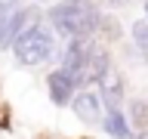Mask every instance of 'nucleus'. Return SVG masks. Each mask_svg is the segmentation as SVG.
I'll list each match as a JSON object with an SVG mask.
<instances>
[{
	"label": "nucleus",
	"instance_id": "2",
	"mask_svg": "<svg viewBox=\"0 0 148 139\" xmlns=\"http://www.w3.org/2000/svg\"><path fill=\"white\" fill-rule=\"evenodd\" d=\"M9 50H12V59H16L22 68H34V65H43V62L53 59L56 37H53V31L46 28L43 19H34V22L12 40Z\"/></svg>",
	"mask_w": 148,
	"mask_h": 139
},
{
	"label": "nucleus",
	"instance_id": "3",
	"mask_svg": "<svg viewBox=\"0 0 148 139\" xmlns=\"http://www.w3.org/2000/svg\"><path fill=\"white\" fill-rule=\"evenodd\" d=\"M90 50L92 43L90 40H68V46H65L62 53V62H59V68H62L68 77H71L74 83H77V90H83L86 87V71H90Z\"/></svg>",
	"mask_w": 148,
	"mask_h": 139
},
{
	"label": "nucleus",
	"instance_id": "7",
	"mask_svg": "<svg viewBox=\"0 0 148 139\" xmlns=\"http://www.w3.org/2000/svg\"><path fill=\"white\" fill-rule=\"evenodd\" d=\"M46 90H49V102L53 105H68L77 93V83L62 71V68H53L46 74Z\"/></svg>",
	"mask_w": 148,
	"mask_h": 139
},
{
	"label": "nucleus",
	"instance_id": "13",
	"mask_svg": "<svg viewBox=\"0 0 148 139\" xmlns=\"http://www.w3.org/2000/svg\"><path fill=\"white\" fill-rule=\"evenodd\" d=\"M145 19H148V0H145Z\"/></svg>",
	"mask_w": 148,
	"mask_h": 139
},
{
	"label": "nucleus",
	"instance_id": "10",
	"mask_svg": "<svg viewBox=\"0 0 148 139\" xmlns=\"http://www.w3.org/2000/svg\"><path fill=\"white\" fill-rule=\"evenodd\" d=\"M130 37H133L136 50L148 53V19H136V22L130 25Z\"/></svg>",
	"mask_w": 148,
	"mask_h": 139
},
{
	"label": "nucleus",
	"instance_id": "4",
	"mask_svg": "<svg viewBox=\"0 0 148 139\" xmlns=\"http://www.w3.org/2000/svg\"><path fill=\"white\" fill-rule=\"evenodd\" d=\"M68 108L74 111L77 120L90 124V127H99L102 118H105V105L99 99V90H90V87H83V90L74 93V99L68 102Z\"/></svg>",
	"mask_w": 148,
	"mask_h": 139
},
{
	"label": "nucleus",
	"instance_id": "6",
	"mask_svg": "<svg viewBox=\"0 0 148 139\" xmlns=\"http://www.w3.org/2000/svg\"><path fill=\"white\" fill-rule=\"evenodd\" d=\"M34 19H40L34 6H18L16 12L6 19V25H0V50H9V46H12V40H16V37L22 34L31 22H34Z\"/></svg>",
	"mask_w": 148,
	"mask_h": 139
},
{
	"label": "nucleus",
	"instance_id": "14",
	"mask_svg": "<svg viewBox=\"0 0 148 139\" xmlns=\"http://www.w3.org/2000/svg\"><path fill=\"white\" fill-rule=\"evenodd\" d=\"M40 3H53V0H40Z\"/></svg>",
	"mask_w": 148,
	"mask_h": 139
},
{
	"label": "nucleus",
	"instance_id": "9",
	"mask_svg": "<svg viewBox=\"0 0 148 139\" xmlns=\"http://www.w3.org/2000/svg\"><path fill=\"white\" fill-rule=\"evenodd\" d=\"M123 114H127L133 133H145L148 130V99H139V96L127 99V111Z\"/></svg>",
	"mask_w": 148,
	"mask_h": 139
},
{
	"label": "nucleus",
	"instance_id": "5",
	"mask_svg": "<svg viewBox=\"0 0 148 139\" xmlns=\"http://www.w3.org/2000/svg\"><path fill=\"white\" fill-rule=\"evenodd\" d=\"M99 99H102V105H105V111L127 105V81H123L120 68H111L99 81Z\"/></svg>",
	"mask_w": 148,
	"mask_h": 139
},
{
	"label": "nucleus",
	"instance_id": "8",
	"mask_svg": "<svg viewBox=\"0 0 148 139\" xmlns=\"http://www.w3.org/2000/svg\"><path fill=\"white\" fill-rule=\"evenodd\" d=\"M102 130H105L111 139H136V133H133V127H130L123 108L105 111V118H102Z\"/></svg>",
	"mask_w": 148,
	"mask_h": 139
},
{
	"label": "nucleus",
	"instance_id": "12",
	"mask_svg": "<svg viewBox=\"0 0 148 139\" xmlns=\"http://www.w3.org/2000/svg\"><path fill=\"white\" fill-rule=\"evenodd\" d=\"M102 3H105V6H111V9H120V6H127L130 0H102Z\"/></svg>",
	"mask_w": 148,
	"mask_h": 139
},
{
	"label": "nucleus",
	"instance_id": "11",
	"mask_svg": "<svg viewBox=\"0 0 148 139\" xmlns=\"http://www.w3.org/2000/svg\"><path fill=\"white\" fill-rule=\"evenodd\" d=\"M18 6H22L18 0H0V25H6V19L12 16Z\"/></svg>",
	"mask_w": 148,
	"mask_h": 139
},
{
	"label": "nucleus",
	"instance_id": "1",
	"mask_svg": "<svg viewBox=\"0 0 148 139\" xmlns=\"http://www.w3.org/2000/svg\"><path fill=\"white\" fill-rule=\"evenodd\" d=\"M49 25L68 40H90V34L99 28V6L92 0H59L49 6Z\"/></svg>",
	"mask_w": 148,
	"mask_h": 139
}]
</instances>
